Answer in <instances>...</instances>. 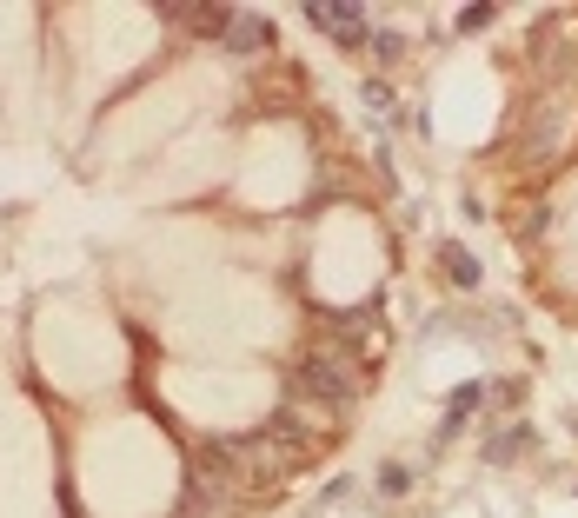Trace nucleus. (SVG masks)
<instances>
[{
    "label": "nucleus",
    "mask_w": 578,
    "mask_h": 518,
    "mask_svg": "<svg viewBox=\"0 0 578 518\" xmlns=\"http://www.w3.org/2000/svg\"><path fill=\"white\" fill-rule=\"evenodd\" d=\"M306 20H313V27H326L339 47H359V40H366V14H359V7H326V0H313V7H306Z\"/></svg>",
    "instance_id": "f257e3e1"
}]
</instances>
